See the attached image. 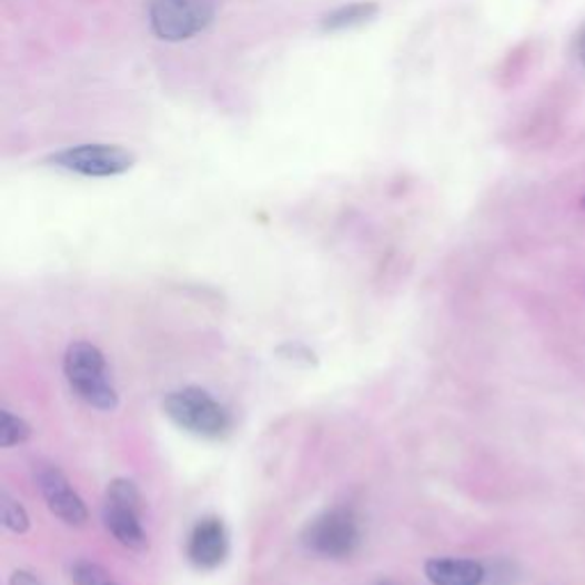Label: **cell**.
<instances>
[{"instance_id": "6da1fadb", "label": "cell", "mask_w": 585, "mask_h": 585, "mask_svg": "<svg viewBox=\"0 0 585 585\" xmlns=\"http://www.w3.org/2000/svg\"><path fill=\"white\" fill-rule=\"evenodd\" d=\"M64 377L73 394L99 412L120 407V394L112 384L108 362L101 350L90 341H75L67 347Z\"/></svg>"}, {"instance_id": "7a4b0ae2", "label": "cell", "mask_w": 585, "mask_h": 585, "mask_svg": "<svg viewBox=\"0 0 585 585\" xmlns=\"http://www.w3.org/2000/svg\"><path fill=\"white\" fill-rule=\"evenodd\" d=\"M165 416L181 431L202 437L220 440L231 431V414L200 386H183L170 392L163 401Z\"/></svg>"}, {"instance_id": "3957f363", "label": "cell", "mask_w": 585, "mask_h": 585, "mask_svg": "<svg viewBox=\"0 0 585 585\" xmlns=\"http://www.w3.org/2000/svg\"><path fill=\"white\" fill-rule=\"evenodd\" d=\"M103 526L108 533L131 552L149 547L147 531L142 526V494L129 478H114L105 490Z\"/></svg>"}, {"instance_id": "277c9868", "label": "cell", "mask_w": 585, "mask_h": 585, "mask_svg": "<svg viewBox=\"0 0 585 585\" xmlns=\"http://www.w3.org/2000/svg\"><path fill=\"white\" fill-rule=\"evenodd\" d=\"M302 544L316 556L343 561L350 558L362 544V526L350 508H332L311 520L302 533Z\"/></svg>"}, {"instance_id": "5b68a950", "label": "cell", "mask_w": 585, "mask_h": 585, "mask_svg": "<svg viewBox=\"0 0 585 585\" xmlns=\"http://www.w3.org/2000/svg\"><path fill=\"white\" fill-rule=\"evenodd\" d=\"M215 17L211 0H151L149 23L165 42H183L202 32Z\"/></svg>"}, {"instance_id": "8992f818", "label": "cell", "mask_w": 585, "mask_h": 585, "mask_svg": "<svg viewBox=\"0 0 585 585\" xmlns=\"http://www.w3.org/2000/svg\"><path fill=\"white\" fill-rule=\"evenodd\" d=\"M51 163L64 172L103 179L129 172L135 165V153L117 144H78L51 155Z\"/></svg>"}, {"instance_id": "52a82bcc", "label": "cell", "mask_w": 585, "mask_h": 585, "mask_svg": "<svg viewBox=\"0 0 585 585\" xmlns=\"http://www.w3.org/2000/svg\"><path fill=\"white\" fill-rule=\"evenodd\" d=\"M34 476H37L39 492H42L49 505V511L60 522H64L67 526H85V522L90 520L88 505L81 498V494L71 487L62 470H58L56 464H42Z\"/></svg>"}, {"instance_id": "ba28073f", "label": "cell", "mask_w": 585, "mask_h": 585, "mask_svg": "<svg viewBox=\"0 0 585 585\" xmlns=\"http://www.w3.org/2000/svg\"><path fill=\"white\" fill-rule=\"evenodd\" d=\"M188 561L198 569H215L229 556V533L222 520L204 517L188 535Z\"/></svg>"}, {"instance_id": "9c48e42d", "label": "cell", "mask_w": 585, "mask_h": 585, "mask_svg": "<svg viewBox=\"0 0 585 585\" xmlns=\"http://www.w3.org/2000/svg\"><path fill=\"white\" fill-rule=\"evenodd\" d=\"M423 569L433 585H483L487 578L485 567L472 558H431Z\"/></svg>"}, {"instance_id": "30bf717a", "label": "cell", "mask_w": 585, "mask_h": 585, "mask_svg": "<svg viewBox=\"0 0 585 585\" xmlns=\"http://www.w3.org/2000/svg\"><path fill=\"white\" fill-rule=\"evenodd\" d=\"M377 12H380L377 3H353V6H345V8H339L330 14H325L321 21V28L325 32L360 28V26L369 23L371 19H375Z\"/></svg>"}, {"instance_id": "8fae6325", "label": "cell", "mask_w": 585, "mask_h": 585, "mask_svg": "<svg viewBox=\"0 0 585 585\" xmlns=\"http://www.w3.org/2000/svg\"><path fill=\"white\" fill-rule=\"evenodd\" d=\"M32 435V427L26 418L12 414L10 410L0 412V446L12 448L17 444L28 442Z\"/></svg>"}, {"instance_id": "7c38bea8", "label": "cell", "mask_w": 585, "mask_h": 585, "mask_svg": "<svg viewBox=\"0 0 585 585\" xmlns=\"http://www.w3.org/2000/svg\"><path fill=\"white\" fill-rule=\"evenodd\" d=\"M0 520H3V526L14 535H23L30 528V517L26 508L8 492L0 494Z\"/></svg>"}, {"instance_id": "4fadbf2b", "label": "cell", "mask_w": 585, "mask_h": 585, "mask_svg": "<svg viewBox=\"0 0 585 585\" xmlns=\"http://www.w3.org/2000/svg\"><path fill=\"white\" fill-rule=\"evenodd\" d=\"M105 578H110V574L92 561H78L71 565V581L75 585H99Z\"/></svg>"}, {"instance_id": "5bb4252c", "label": "cell", "mask_w": 585, "mask_h": 585, "mask_svg": "<svg viewBox=\"0 0 585 585\" xmlns=\"http://www.w3.org/2000/svg\"><path fill=\"white\" fill-rule=\"evenodd\" d=\"M10 585H44V581L28 569H17L10 576Z\"/></svg>"}, {"instance_id": "9a60e30c", "label": "cell", "mask_w": 585, "mask_h": 585, "mask_svg": "<svg viewBox=\"0 0 585 585\" xmlns=\"http://www.w3.org/2000/svg\"><path fill=\"white\" fill-rule=\"evenodd\" d=\"M578 56H581V62L585 64V34L581 37V44H578Z\"/></svg>"}, {"instance_id": "2e32d148", "label": "cell", "mask_w": 585, "mask_h": 585, "mask_svg": "<svg viewBox=\"0 0 585 585\" xmlns=\"http://www.w3.org/2000/svg\"><path fill=\"white\" fill-rule=\"evenodd\" d=\"M99 585H120V583H114V581H112V578H105V581H101V583H99Z\"/></svg>"}, {"instance_id": "e0dca14e", "label": "cell", "mask_w": 585, "mask_h": 585, "mask_svg": "<svg viewBox=\"0 0 585 585\" xmlns=\"http://www.w3.org/2000/svg\"><path fill=\"white\" fill-rule=\"evenodd\" d=\"M583 209H585V194H583Z\"/></svg>"}, {"instance_id": "ac0fdd59", "label": "cell", "mask_w": 585, "mask_h": 585, "mask_svg": "<svg viewBox=\"0 0 585 585\" xmlns=\"http://www.w3.org/2000/svg\"><path fill=\"white\" fill-rule=\"evenodd\" d=\"M382 585H386V583H382Z\"/></svg>"}]
</instances>
